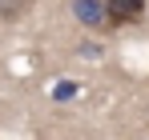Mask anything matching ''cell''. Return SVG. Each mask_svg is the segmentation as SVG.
Masks as SVG:
<instances>
[{"instance_id": "obj_1", "label": "cell", "mask_w": 149, "mask_h": 140, "mask_svg": "<svg viewBox=\"0 0 149 140\" xmlns=\"http://www.w3.org/2000/svg\"><path fill=\"white\" fill-rule=\"evenodd\" d=\"M69 12L85 28H93V32H109L113 28L109 24V12H105V0H69Z\"/></svg>"}, {"instance_id": "obj_2", "label": "cell", "mask_w": 149, "mask_h": 140, "mask_svg": "<svg viewBox=\"0 0 149 140\" xmlns=\"http://www.w3.org/2000/svg\"><path fill=\"white\" fill-rule=\"evenodd\" d=\"M149 0H105V12H109V24L113 28H125V24H137L145 16Z\"/></svg>"}, {"instance_id": "obj_3", "label": "cell", "mask_w": 149, "mask_h": 140, "mask_svg": "<svg viewBox=\"0 0 149 140\" xmlns=\"http://www.w3.org/2000/svg\"><path fill=\"white\" fill-rule=\"evenodd\" d=\"M28 8H32V0H0V20L12 24L20 16H28Z\"/></svg>"}, {"instance_id": "obj_4", "label": "cell", "mask_w": 149, "mask_h": 140, "mask_svg": "<svg viewBox=\"0 0 149 140\" xmlns=\"http://www.w3.org/2000/svg\"><path fill=\"white\" fill-rule=\"evenodd\" d=\"M52 96H56V100H69V96H77V84H73V80H69V84L61 80V84L52 88Z\"/></svg>"}]
</instances>
